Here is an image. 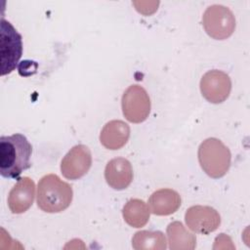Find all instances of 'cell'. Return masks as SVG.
Masks as SVG:
<instances>
[{"label": "cell", "mask_w": 250, "mask_h": 250, "mask_svg": "<svg viewBox=\"0 0 250 250\" xmlns=\"http://www.w3.org/2000/svg\"><path fill=\"white\" fill-rule=\"evenodd\" d=\"M32 146L22 134L0 138V174L4 178L16 179L30 167Z\"/></svg>", "instance_id": "6da1fadb"}, {"label": "cell", "mask_w": 250, "mask_h": 250, "mask_svg": "<svg viewBox=\"0 0 250 250\" xmlns=\"http://www.w3.org/2000/svg\"><path fill=\"white\" fill-rule=\"evenodd\" d=\"M73 197L72 188L56 174L43 176L37 188V206L47 213H59L65 210Z\"/></svg>", "instance_id": "7a4b0ae2"}, {"label": "cell", "mask_w": 250, "mask_h": 250, "mask_svg": "<svg viewBox=\"0 0 250 250\" xmlns=\"http://www.w3.org/2000/svg\"><path fill=\"white\" fill-rule=\"evenodd\" d=\"M231 154L228 146L216 138L204 140L198 147V161L202 170L211 178L218 179L229 169Z\"/></svg>", "instance_id": "3957f363"}, {"label": "cell", "mask_w": 250, "mask_h": 250, "mask_svg": "<svg viewBox=\"0 0 250 250\" xmlns=\"http://www.w3.org/2000/svg\"><path fill=\"white\" fill-rule=\"evenodd\" d=\"M22 55L21 35L6 20L0 27V69L1 75L11 73L17 67Z\"/></svg>", "instance_id": "277c9868"}, {"label": "cell", "mask_w": 250, "mask_h": 250, "mask_svg": "<svg viewBox=\"0 0 250 250\" xmlns=\"http://www.w3.org/2000/svg\"><path fill=\"white\" fill-rule=\"evenodd\" d=\"M202 24L210 37L224 40L233 33L235 18L228 7L215 4L205 10L202 16Z\"/></svg>", "instance_id": "5b68a950"}, {"label": "cell", "mask_w": 250, "mask_h": 250, "mask_svg": "<svg viewBox=\"0 0 250 250\" xmlns=\"http://www.w3.org/2000/svg\"><path fill=\"white\" fill-rule=\"evenodd\" d=\"M122 112L132 123L144 122L150 112V99L147 92L140 85H131L121 100Z\"/></svg>", "instance_id": "8992f818"}, {"label": "cell", "mask_w": 250, "mask_h": 250, "mask_svg": "<svg viewBox=\"0 0 250 250\" xmlns=\"http://www.w3.org/2000/svg\"><path fill=\"white\" fill-rule=\"evenodd\" d=\"M230 90L231 81L229 76L218 69L207 71L200 80L201 94L212 104L225 102L229 98Z\"/></svg>", "instance_id": "52a82bcc"}, {"label": "cell", "mask_w": 250, "mask_h": 250, "mask_svg": "<svg viewBox=\"0 0 250 250\" xmlns=\"http://www.w3.org/2000/svg\"><path fill=\"white\" fill-rule=\"evenodd\" d=\"M185 221L190 230L208 234L219 228L221 217L218 211L210 206L194 205L186 211Z\"/></svg>", "instance_id": "ba28073f"}, {"label": "cell", "mask_w": 250, "mask_h": 250, "mask_svg": "<svg viewBox=\"0 0 250 250\" xmlns=\"http://www.w3.org/2000/svg\"><path fill=\"white\" fill-rule=\"evenodd\" d=\"M92 155L88 146H74L64 155L61 162V172L68 180H78L91 168Z\"/></svg>", "instance_id": "9c48e42d"}, {"label": "cell", "mask_w": 250, "mask_h": 250, "mask_svg": "<svg viewBox=\"0 0 250 250\" xmlns=\"http://www.w3.org/2000/svg\"><path fill=\"white\" fill-rule=\"evenodd\" d=\"M35 184L28 178H21L8 195V206L12 213L21 214L27 211L34 200Z\"/></svg>", "instance_id": "30bf717a"}, {"label": "cell", "mask_w": 250, "mask_h": 250, "mask_svg": "<svg viewBox=\"0 0 250 250\" xmlns=\"http://www.w3.org/2000/svg\"><path fill=\"white\" fill-rule=\"evenodd\" d=\"M133 176L130 161L123 157L109 160L104 169V179L107 185L117 190L127 188L133 181Z\"/></svg>", "instance_id": "8fae6325"}, {"label": "cell", "mask_w": 250, "mask_h": 250, "mask_svg": "<svg viewBox=\"0 0 250 250\" xmlns=\"http://www.w3.org/2000/svg\"><path fill=\"white\" fill-rule=\"evenodd\" d=\"M130 137V127L122 120L107 122L101 131L100 142L107 149L116 150L124 146Z\"/></svg>", "instance_id": "7c38bea8"}, {"label": "cell", "mask_w": 250, "mask_h": 250, "mask_svg": "<svg viewBox=\"0 0 250 250\" xmlns=\"http://www.w3.org/2000/svg\"><path fill=\"white\" fill-rule=\"evenodd\" d=\"M180 194L171 188H161L154 191L148 199V207L152 214L168 216L175 213L181 206Z\"/></svg>", "instance_id": "4fadbf2b"}, {"label": "cell", "mask_w": 250, "mask_h": 250, "mask_svg": "<svg viewBox=\"0 0 250 250\" xmlns=\"http://www.w3.org/2000/svg\"><path fill=\"white\" fill-rule=\"evenodd\" d=\"M166 233L171 250H192L196 246V237L184 225L175 221L168 225Z\"/></svg>", "instance_id": "5bb4252c"}, {"label": "cell", "mask_w": 250, "mask_h": 250, "mask_svg": "<svg viewBox=\"0 0 250 250\" xmlns=\"http://www.w3.org/2000/svg\"><path fill=\"white\" fill-rule=\"evenodd\" d=\"M124 221L133 228H142L149 220L150 210L146 203L138 198L130 199L122 209Z\"/></svg>", "instance_id": "9a60e30c"}, {"label": "cell", "mask_w": 250, "mask_h": 250, "mask_svg": "<svg viewBox=\"0 0 250 250\" xmlns=\"http://www.w3.org/2000/svg\"><path fill=\"white\" fill-rule=\"evenodd\" d=\"M132 246L136 250H165L167 241L159 230H140L132 237Z\"/></svg>", "instance_id": "2e32d148"}]
</instances>
